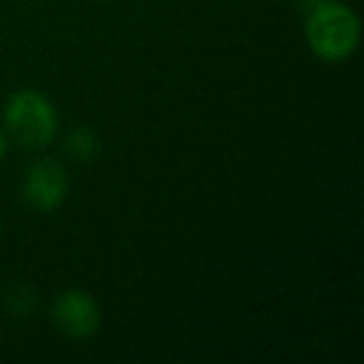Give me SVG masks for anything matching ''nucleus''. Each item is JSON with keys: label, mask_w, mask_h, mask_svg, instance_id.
Returning <instances> with one entry per match:
<instances>
[{"label": "nucleus", "mask_w": 364, "mask_h": 364, "mask_svg": "<svg viewBox=\"0 0 364 364\" xmlns=\"http://www.w3.org/2000/svg\"><path fill=\"white\" fill-rule=\"evenodd\" d=\"M8 152V137H6V130H0V160L6 157Z\"/></svg>", "instance_id": "423d86ee"}, {"label": "nucleus", "mask_w": 364, "mask_h": 364, "mask_svg": "<svg viewBox=\"0 0 364 364\" xmlns=\"http://www.w3.org/2000/svg\"><path fill=\"white\" fill-rule=\"evenodd\" d=\"M65 152L77 162H90L100 152V137L92 127L75 125L65 135Z\"/></svg>", "instance_id": "39448f33"}, {"label": "nucleus", "mask_w": 364, "mask_h": 364, "mask_svg": "<svg viewBox=\"0 0 364 364\" xmlns=\"http://www.w3.org/2000/svg\"><path fill=\"white\" fill-rule=\"evenodd\" d=\"M50 322L70 339H87L100 329L102 309L85 289H65L50 304Z\"/></svg>", "instance_id": "20e7f679"}, {"label": "nucleus", "mask_w": 364, "mask_h": 364, "mask_svg": "<svg viewBox=\"0 0 364 364\" xmlns=\"http://www.w3.org/2000/svg\"><path fill=\"white\" fill-rule=\"evenodd\" d=\"M0 235H3V223H0Z\"/></svg>", "instance_id": "6e6552de"}, {"label": "nucleus", "mask_w": 364, "mask_h": 364, "mask_svg": "<svg viewBox=\"0 0 364 364\" xmlns=\"http://www.w3.org/2000/svg\"><path fill=\"white\" fill-rule=\"evenodd\" d=\"M70 193L68 170L53 157L31 162L21 182V198L36 213H53L65 203Z\"/></svg>", "instance_id": "7ed1b4c3"}, {"label": "nucleus", "mask_w": 364, "mask_h": 364, "mask_svg": "<svg viewBox=\"0 0 364 364\" xmlns=\"http://www.w3.org/2000/svg\"><path fill=\"white\" fill-rule=\"evenodd\" d=\"M362 26L357 13L337 0H322L309 8L307 23H304V38L307 46L319 60L342 63L357 50Z\"/></svg>", "instance_id": "f257e3e1"}, {"label": "nucleus", "mask_w": 364, "mask_h": 364, "mask_svg": "<svg viewBox=\"0 0 364 364\" xmlns=\"http://www.w3.org/2000/svg\"><path fill=\"white\" fill-rule=\"evenodd\" d=\"M297 3H302V6H307V8H312V6H317V3H322V0H297Z\"/></svg>", "instance_id": "0eeeda50"}, {"label": "nucleus", "mask_w": 364, "mask_h": 364, "mask_svg": "<svg viewBox=\"0 0 364 364\" xmlns=\"http://www.w3.org/2000/svg\"><path fill=\"white\" fill-rule=\"evenodd\" d=\"M3 125L23 150H43L58 137L60 117L53 100L41 90H16L3 107Z\"/></svg>", "instance_id": "f03ea898"}]
</instances>
